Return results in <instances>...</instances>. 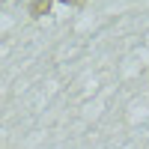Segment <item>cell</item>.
Wrapping results in <instances>:
<instances>
[{"label":"cell","mask_w":149,"mask_h":149,"mask_svg":"<svg viewBox=\"0 0 149 149\" xmlns=\"http://www.w3.org/2000/svg\"><path fill=\"white\" fill-rule=\"evenodd\" d=\"M51 6H54V0H30L27 15L30 18H45V15H51Z\"/></svg>","instance_id":"6da1fadb"},{"label":"cell","mask_w":149,"mask_h":149,"mask_svg":"<svg viewBox=\"0 0 149 149\" xmlns=\"http://www.w3.org/2000/svg\"><path fill=\"white\" fill-rule=\"evenodd\" d=\"M57 3H66V6H74V9H81V6H86V0H57Z\"/></svg>","instance_id":"7a4b0ae2"}]
</instances>
